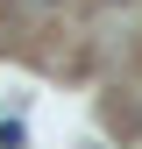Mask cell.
I'll return each mask as SVG.
<instances>
[{
	"mask_svg": "<svg viewBox=\"0 0 142 149\" xmlns=\"http://www.w3.org/2000/svg\"><path fill=\"white\" fill-rule=\"evenodd\" d=\"M22 142H29V128H22V121H0V149H22Z\"/></svg>",
	"mask_w": 142,
	"mask_h": 149,
	"instance_id": "cell-1",
	"label": "cell"
}]
</instances>
